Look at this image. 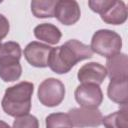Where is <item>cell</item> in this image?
<instances>
[{
    "instance_id": "obj_8",
    "label": "cell",
    "mask_w": 128,
    "mask_h": 128,
    "mask_svg": "<svg viewBox=\"0 0 128 128\" xmlns=\"http://www.w3.org/2000/svg\"><path fill=\"white\" fill-rule=\"evenodd\" d=\"M53 47L37 41L30 42L24 49V56L27 62L38 68L48 66V60Z\"/></svg>"
},
{
    "instance_id": "obj_16",
    "label": "cell",
    "mask_w": 128,
    "mask_h": 128,
    "mask_svg": "<svg viewBox=\"0 0 128 128\" xmlns=\"http://www.w3.org/2000/svg\"><path fill=\"white\" fill-rule=\"evenodd\" d=\"M56 4L57 0H34L31 2V12L36 18H52L55 15Z\"/></svg>"
},
{
    "instance_id": "obj_7",
    "label": "cell",
    "mask_w": 128,
    "mask_h": 128,
    "mask_svg": "<svg viewBox=\"0 0 128 128\" xmlns=\"http://www.w3.org/2000/svg\"><path fill=\"white\" fill-rule=\"evenodd\" d=\"M75 100L81 107L97 108L103 101V93L99 85L82 83L77 86L74 92Z\"/></svg>"
},
{
    "instance_id": "obj_6",
    "label": "cell",
    "mask_w": 128,
    "mask_h": 128,
    "mask_svg": "<svg viewBox=\"0 0 128 128\" xmlns=\"http://www.w3.org/2000/svg\"><path fill=\"white\" fill-rule=\"evenodd\" d=\"M72 125L77 128L98 127L102 124V113L97 108H72L68 111Z\"/></svg>"
},
{
    "instance_id": "obj_2",
    "label": "cell",
    "mask_w": 128,
    "mask_h": 128,
    "mask_svg": "<svg viewBox=\"0 0 128 128\" xmlns=\"http://www.w3.org/2000/svg\"><path fill=\"white\" fill-rule=\"evenodd\" d=\"M33 90L34 85L27 81L8 87L1 102L3 111L15 118L29 114Z\"/></svg>"
},
{
    "instance_id": "obj_3",
    "label": "cell",
    "mask_w": 128,
    "mask_h": 128,
    "mask_svg": "<svg viewBox=\"0 0 128 128\" xmlns=\"http://www.w3.org/2000/svg\"><path fill=\"white\" fill-rule=\"evenodd\" d=\"M21 47L17 42L8 41L0 48V78L4 82L18 80L22 74L20 64Z\"/></svg>"
},
{
    "instance_id": "obj_12",
    "label": "cell",
    "mask_w": 128,
    "mask_h": 128,
    "mask_svg": "<svg viewBox=\"0 0 128 128\" xmlns=\"http://www.w3.org/2000/svg\"><path fill=\"white\" fill-rule=\"evenodd\" d=\"M107 76L106 68L97 62H89L80 67L77 78L81 83H92L100 85Z\"/></svg>"
},
{
    "instance_id": "obj_14",
    "label": "cell",
    "mask_w": 128,
    "mask_h": 128,
    "mask_svg": "<svg viewBox=\"0 0 128 128\" xmlns=\"http://www.w3.org/2000/svg\"><path fill=\"white\" fill-rule=\"evenodd\" d=\"M34 35L37 39L49 44H57L62 37L60 29L51 23H42L37 25L34 28Z\"/></svg>"
},
{
    "instance_id": "obj_13",
    "label": "cell",
    "mask_w": 128,
    "mask_h": 128,
    "mask_svg": "<svg viewBox=\"0 0 128 128\" xmlns=\"http://www.w3.org/2000/svg\"><path fill=\"white\" fill-rule=\"evenodd\" d=\"M128 79L124 80H111L108 88L107 95L110 100L122 106L128 103Z\"/></svg>"
},
{
    "instance_id": "obj_19",
    "label": "cell",
    "mask_w": 128,
    "mask_h": 128,
    "mask_svg": "<svg viewBox=\"0 0 128 128\" xmlns=\"http://www.w3.org/2000/svg\"><path fill=\"white\" fill-rule=\"evenodd\" d=\"M9 29H10V25H9L8 19L4 15L0 14V43H1V40L7 36Z\"/></svg>"
},
{
    "instance_id": "obj_4",
    "label": "cell",
    "mask_w": 128,
    "mask_h": 128,
    "mask_svg": "<svg viewBox=\"0 0 128 128\" xmlns=\"http://www.w3.org/2000/svg\"><path fill=\"white\" fill-rule=\"evenodd\" d=\"M90 48L93 53L95 52L108 58L120 53L122 48V39L115 31L109 29H100L93 34Z\"/></svg>"
},
{
    "instance_id": "obj_21",
    "label": "cell",
    "mask_w": 128,
    "mask_h": 128,
    "mask_svg": "<svg viewBox=\"0 0 128 128\" xmlns=\"http://www.w3.org/2000/svg\"><path fill=\"white\" fill-rule=\"evenodd\" d=\"M1 45H2V44H1V43H0V48H1Z\"/></svg>"
},
{
    "instance_id": "obj_11",
    "label": "cell",
    "mask_w": 128,
    "mask_h": 128,
    "mask_svg": "<svg viewBox=\"0 0 128 128\" xmlns=\"http://www.w3.org/2000/svg\"><path fill=\"white\" fill-rule=\"evenodd\" d=\"M106 71L110 80L128 79V59L124 53L106 58Z\"/></svg>"
},
{
    "instance_id": "obj_9",
    "label": "cell",
    "mask_w": 128,
    "mask_h": 128,
    "mask_svg": "<svg viewBox=\"0 0 128 128\" xmlns=\"http://www.w3.org/2000/svg\"><path fill=\"white\" fill-rule=\"evenodd\" d=\"M80 7L74 0H60L57 1L55 7V15L59 22L69 26L75 24L80 19Z\"/></svg>"
},
{
    "instance_id": "obj_18",
    "label": "cell",
    "mask_w": 128,
    "mask_h": 128,
    "mask_svg": "<svg viewBox=\"0 0 128 128\" xmlns=\"http://www.w3.org/2000/svg\"><path fill=\"white\" fill-rule=\"evenodd\" d=\"M12 128H39L38 119L30 114L16 117Z\"/></svg>"
},
{
    "instance_id": "obj_10",
    "label": "cell",
    "mask_w": 128,
    "mask_h": 128,
    "mask_svg": "<svg viewBox=\"0 0 128 128\" xmlns=\"http://www.w3.org/2000/svg\"><path fill=\"white\" fill-rule=\"evenodd\" d=\"M128 12L123 1L109 0L108 5L100 13L101 19L111 25H121L127 20Z\"/></svg>"
},
{
    "instance_id": "obj_1",
    "label": "cell",
    "mask_w": 128,
    "mask_h": 128,
    "mask_svg": "<svg viewBox=\"0 0 128 128\" xmlns=\"http://www.w3.org/2000/svg\"><path fill=\"white\" fill-rule=\"evenodd\" d=\"M92 56L93 52L90 46L76 39H71L61 46L52 48L48 60V66L57 74H65L68 73L78 62L89 59Z\"/></svg>"
},
{
    "instance_id": "obj_20",
    "label": "cell",
    "mask_w": 128,
    "mask_h": 128,
    "mask_svg": "<svg viewBox=\"0 0 128 128\" xmlns=\"http://www.w3.org/2000/svg\"><path fill=\"white\" fill-rule=\"evenodd\" d=\"M0 128H11V127H10L6 122L0 120Z\"/></svg>"
},
{
    "instance_id": "obj_5",
    "label": "cell",
    "mask_w": 128,
    "mask_h": 128,
    "mask_svg": "<svg viewBox=\"0 0 128 128\" xmlns=\"http://www.w3.org/2000/svg\"><path fill=\"white\" fill-rule=\"evenodd\" d=\"M38 100L46 107H55L61 104L65 97V86L56 78L45 79L38 87Z\"/></svg>"
},
{
    "instance_id": "obj_17",
    "label": "cell",
    "mask_w": 128,
    "mask_h": 128,
    "mask_svg": "<svg viewBox=\"0 0 128 128\" xmlns=\"http://www.w3.org/2000/svg\"><path fill=\"white\" fill-rule=\"evenodd\" d=\"M45 125L46 128H73L68 114L62 112L49 114L45 119Z\"/></svg>"
},
{
    "instance_id": "obj_15",
    "label": "cell",
    "mask_w": 128,
    "mask_h": 128,
    "mask_svg": "<svg viewBox=\"0 0 128 128\" xmlns=\"http://www.w3.org/2000/svg\"><path fill=\"white\" fill-rule=\"evenodd\" d=\"M102 124L105 128H128L127 105H124L120 110L103 117Z\"/></svg>"
}]
</instances>
